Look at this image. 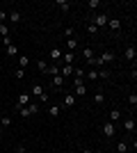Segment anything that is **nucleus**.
<instances>
[{
    "label": "nucleus",
    "instance_id": "1",
    "mask_svg": "<svg viewBox=\"0 0 137 153\" xmlns=\"http://www.w3.org/2000/svg\"><path fill=\"white\" fill-rule=\"evenodd\" d=\"M98 62H101V64H110V62H114V53H112V51H103L101 55H98Z\"/></svg>",
    "mask_w": 137,
    "mask_h": 153
},
{
    "label": "nucleus",
    "instance_id": "2",
    "mask_svg": "<svg viewBox=\"0 0 137 153\" xmlns=\"http://www.w3.org/2000/svg\"><path fill=\"white\" fill-rule=\"evenodd\" d=\"M32 96H34V98H41V96H46V89L41 87L39 82H34V85H32Z\"/></svg>",
    "mask_w": 137,
    "mask_h": 153
},
{
    "label": "nucleus",
    "instance_id": "3",
    "mask_svg": "<svg viewBox=\"0 0 137 153\" xmlns=\"http://www.w3.org/2000/svg\"><path fill=\"white\" fill-rule=\"evenodd\" d=\"M73 85H76V94H78V96H85L87 94V87H85L82 80H73Z\"/></svg>",
    "mask_w": 137,
    "mask_h": 153
},
{
    "label": "nucleus",
    "instance_id": "4",
    "mask_svg": "<svg viewBox=\"0 0 137 153\" xmlns=\"http://www.w3.org/2000/svg\"><path fill=\"white\" fill-rule=\"evenodd\" d=\"M107 21H110V19H107V14H98L96 19H94V25H96V27H101V25H107Z\"/></svg>",
    "mask_w": 137,
    "mask_h": 153
},
{
    "label": "nucleus",
    "instance_id": "5",
    "mask_svg": "<svg viewBox=\"0 0 137 153\" xmlns=\"http://www.w3.org/2000/svg\"><path fill=\"white\" fill-rule=\"evenodd\" d=\"M124 55H126V59H128V62H135V57H137V51H135V46H128Z\"/></svg>",
    "mask_w": 137,
    "mask_h": 153
},
{
    "label": "nucleus",
    "instance_id": "6",
    "mask_svg": "<svg viewBox=\"0 0 137 153\" xmlns=\"http://www.w3.org/2000/svg\"><path fill=\"white\" fill-rule=\"evenodd\" d=\"M25 105H30V94H21L16 101V108H25Z\"/></svg>",
    "mask_w": 137,
    "mask_h": 153
},
{
    "label": "nucleus",
    "instance_id": "7",
    "mask_svg": "<svg viewBox=\"0 0 137 153\" xmlns=\"http://www.w3.org/2000/svg\"><path fill=\"white\" fill-rule=\"evenodd\" d=\"M103 135H105V137H114V123H112V121H107L103 126Z\"/></svg>",
    "mask_w": 137,
    "mask_h": 153
},
{
    "label": "nucleus",
    "instance_id": "8",
    "mask_svg": "<svg viewBox=\"0 0 137 153\" xmlns=\"http://www.w3.org/2000/svg\"><path fill=\"white\" fill-rule=\"evenodd\" d=\"M107 27H110L112 32H119V30H121V21H119V19H110V21H107Z\"/></svg>",
    "mask_w": 137,
    "mask_h": 153
},
{
    "label": "nucleus",
    "instance_id": "9",
    "mask_svg": "<svg viewBox=\"0 0 137 153\" xmlns=\"http://www.w3.org/2000/svg\"><path fill=\"white\" fill-rule=\"evenodd\" d=\"M50 85L55 87V89H62V87H64V78H62V76H53Z\"/></svg>",
    "mask_w": 137,
    "mask_h": 153
},
{
    "label": "nucleus",
    "instance_id": "10",
    "mask_svg": "<svg viewBox=\"0 0 137 153\" xmlns=\"http://www.w3.org/2000/svg\"><path fill=\"white\" fill-rule=\"evenodd\" d=\"M62 105H64V108H73V105H76V96H73V94H66L64 101H62Z\"/></svg>",
    "mask_w": 137,
    "mask_h": 153
},
{
    "label": "nucleus",
    "instance_id": "11",
    "mask_svg": "<svg viewBox=\"0 0 137 153\" xmlns=\"http://www.w3.org/2000/svg\"><path fill=\"white\" fill-rule=\"evenodd\" d=\"M82 57H85L87 62L94 59V48H91V46H85V48H82Z\"/></svg>",
    "mask_w": 137,
    "mask_h": 153
},
{
    "label": "nucleus",
    "instance_id": "12",
    "mask_svg": "<svg viewBox=\"0 0 137 153\" xmlns=\"http://www.w3.org/2000/svg\"><path fill=\"white\" fill-rule=\"evenodd\" d=\"M62 59H64V64H71V66H73V62H76V53H62Z\"/></svg>",
    "mask_w": 137,
    "mask_h": 153
},
{
    "label": "nucleus",
    "instance_id": "13",
    "mask_svg": "<svg viewBox=\"0 0 137 153\" xmlns=\"http://www.w3.org/2000/svg\"><path fill=\"white\" fill-rule=\"evenodd\" d=\"M50 59H53V64H57V59H62V51L59 48H50Z\"/></svg>",
    "mask_w": 137,
    "mask_h": 153
},
{
    "label": "nucleus",
    "instance_id": "14",
    "mask_svg": "<svg viewBox=\"0 0 137 153\" xmlns=\"http://www.w3.org/2000/svg\"><path fill=\"white\" fill-rule=\"evenodd\" d=\"M124 128H126V133H135V119H126Z\"/></svg>",
    "mask_w": 137,
    "mask_h": 153
},
{
    "label": "nucleus",
    "instance_id": "15",
    "mask_svg": "<svg viewBox=\"0 0 137 153\" xmlns=\"http://www.w3.org/2000/svg\"><path fill=\"white\" fill-rule=\"evenodd\" d=\"M9 21H12V23H21V12L19 9H12V12H9Z\"/></svg>",
    "mask_w": 137,
    "mask_h": 153
},
{
    "label": "nucleus",
    "instance_id": "16",
    "mask_svg": "<svg viewBox=\"0 0 137 153\" xmlns=\"http://www.w3.org/2000/svg\"><path fill=\"white\" fill-rule=\"evenodd\" d=\"M85 78H87V80H98V71H96V69L85 71Z\"/></svg>",
    "mask_w": 137,
    "mask_h": 153
},
{
    "label": "nucleus",
    "instance_id": "17",
    "mask_svg": "<svg viewBox=\"0 0 137 153\" xmlns=\"http://www.w3.org/2000/svg\"><path fill=\"white\" fill-rule=\"evenodd\" d=\"M66 48H69V53H73V51H76V48H78V41H76V39H66Z\"/></svg>",
    "mask_w": 137,
    "mask_h": 153
},
{
    "label": "nucleus",
    "instance_id": "18",
    "mask_svg": "<svg viewBox=\"0 0 137 153\" xmlns=\"http://www.w3.org/2000/svg\"><path fill=\"white\" fill-rule=\"evenodd\" d=\"M73 76H76V80H82V82H85V69H73Z\"/></svg>",
    "mask_w": 137,
    "mask_h": 153
},
{
    "label": "nucleus",
    "instance_id": "19",
    "mask_svg": "<svg viewBox=\"0 0 137 153\" xmlns=\"http://www.w3.org/2000/svg\"><path fill=\"white\" fill-rule=\"evenodd\" d=\"M62 78H66V76H73V66L71 64H64V69H62V73H59Z\"/></svg>",
    "mask_w": 137,
    "mask_h": 153
},
{
    "label": "nucleus",
    "instance_id": "20",
    "mask_svg": "<svg viewBox=\"0 0 137 153\" xmlns=\"http://www.w3.org/2000/svg\"><path fill=\"white\" fill-rule=\"evenodd\" d=\"M119 119H121V112H119V110L114 108V110H112V112H110V121H112V123H117Z\"/></svg>",
    "mask_w": 137,
    "mask_h": 153
},
{
    "label": "nucleus",
    "instance_id": "21",
    "mask_svg": "<svg viewBox=\"0 0 137 153\" xmlns=\"http://www.w3.org/2000/svg\"><path fill=\"white\" fill-rule=\"evenodd\" d=\"M7 55H9V57H16V55H19V48H16L14 44H9L7 46Z\"/></svg>",
    "mask_w": 137,
    "mask_h": 153
},
{
    "label": "nucleus",
    "instance_id": "22",
    "mask_svg": "<svg viewBox=\"0 0 137 153\" xmlns=\"http://www.w3.org/2000/svg\"><path fill=\"white\" fill-rule=\"evenodd\" d=\"M46 73H50V76H59V66H57V64H50V66L46 69Z\"/></svg>",
    "mask_w": 137,
    "mask_h": 153
},
{
    "label": "nucleus",
    "instance_id": "23",
    "mask_svg": "<svg viewBox=\"0 0 137 153\" xmlns=\"http://www.w3.org/2000/svg\"><path fill=\"white\" fill-rule=\"evenodd\" d=\"M27 64H30V59H27V55H21V57H19V66H21V69H23V71H25V66H27Z\"/></svg>",
    "mask_w": 137,
    "mask_h": 153
},
{
    "label": "nucleus",
    "instance_id": "24",
    "mask_svg": "<svg viewBox=\"0 0 137 153\" xmlns=\"http://www.w3.org/2000/svg\"><path fill=\"white\" fill-rule=\"evenodd\" d=\"M117 153H128V144H126V142H119L117 144Z\"/></svg>",
    "mask_w": 137,
    "mask_h": 153
},
{
    "label": "nucleus",
    "instance_id": "25",
    "mask_svg": "<svg viewBox=\"0 0 137 153\" xmlns=\"http://www.w3.org/2000/svg\"><path fill=\"white\" fill-rule=\"evenodd\" d=\"M48 114H50V117H57L59 114V105H50V108H48Z\"/></svg>",
    "mask_w": 137,
    "mask_h": 153
},
{
    "label": "nucleus",
    "instance_id": "26",
    "mask_svg": "<svg viewBox=\"0 0 137 153\" xmlns=\"http://www.w3.org/2000/svg\"><path fill=\"white\" fill-rule=\"evenodd\" d=\"M57 7L62 12H69V2H66V0H57Z\"/></svg>",
    "mask_w": 137,
    "mask_h": 153
},
{
    "label": "nucleus",
    "instance_id": "27",
    "mask_svg": "<svg viewBox=\"0 0 137 153\" xmlns=\"http://www.w3.org/2000/svg\"><path fill=\"white\" fill-rule=\"evenodd\" d=\"M0 34H2V37H5V39L9 37V27H7L5 23H0Z\"/></svg>",
    "mask_w": 137,
    "mask_h": 153
},
{
    "label": "nucleus",
    "instance_id": "28",
    "mask_svg": "<svg viewBox=\"0 0 137 153\" xmlns=\"http://www.w3.org/2000/svg\"><path fill=\"white\" fill-rule=\"evenodd\" d=\"M37 69H39L41 73H46V69H48V64H46L44 59H39V62H37Z\"/></svg>",
    "mask_w": 137,
    "mask_h": 153
},
{
    "label": "nucleus",
    "instance_id": "29",
    "mask_svg": "<svg viewBox=\"0 0 137 153\" xmlns=\"http://www.w3.org/2000/svg\"><path fill=\"white\" fill-rule=\"evenodd\" d=\"M128 105H130V108H135V105H137V94H130V96H128Z\"/></svg>",
    "mask_w": 137,
    "mask_h": 153
},
{
    "label": "nucleus",
    "instance_id": "30",
    "mask_svg": "<svg viewBox=\"0 0 137 153\" xmlns=\"http://www.w3.org/2000/svg\"><path fill=\"white\" fill-rule=\"evenodd\" d=\"M27 110H30V114H37V112H39V105H37V103H30Z\"/></svg>",
    "mask_w": 137,
    "mask_h": 153
},
{
    "label": "nucleus",
    "instance_id": "31",
    "mask_svg": "<svg viewBox=\"0 0 137 153\" xmlns=\"http://www.w3.org/2000/svg\"><path fill=\"white\" fill-rule=\"evenodd\" d=\"M94 101H96L98 105H101V103H105V96L101 94V91H96V96H94Z\"/></svg>",
    "mask_w": 137,
    "mask_h": 153
},
{
    "label": "nucleus",
    "instance_id": "32",
    "mask_svg": "<svg viewBox=\"0 0 137 153\" xmlns=\"http://www.w3.org/2000/svg\"><path fill=\"white\" fill-rule=\"evenodd\" d=\"M0 123H2V126H9V123H12V119H9V117H0Z\"/></svg>",
    "mask_w": 137,
    "mask_h": 153
},
{
    "label": "nucleus",
    "instance_id": "33",
    "mask_svg": "<svg viewBox=\"0 0 137 153\" xmlns=\"http://www.w3.org/2000/svg\"><path fill=\"white\" fill-rule=\"evenodd\" d=\"M87 32H89V34H96V32H98V27L94 25V23H91V25H87Z\"/></svg>",
    "mask_w": 137,
    "mask_h": 153
},
{
    "label": "nucleus",
    "instance_id": "34",
    "mask_svg": "<svg viewBox=\"0 0 137 153\" xmlns=\"http://www.w3.org/2000/svg\"><path fill=\"white\" fill-rule=\"evenodd\" d=\"M64 34H66V39H71V37H73V27H66Z\"/></svg>",
    "mask_w": 137,
    "mask_h": 153
},
{
    "label": "nucleus",
    "instance_id": "35",
    "mask_svg": "<svg viewBox=\"0 0 137 153\" xmlns=\"http://www.w3.org/2000/svg\"><path fill=\"white\" fill-rule=\"evenodd\" d=\"M98 78H110V71H98Z\"/></svg>",
    "mask_w": 137,
    "mask_h": 153
},
{
    "label": "nucleus",
    "instance_id": "36",
    "mask_svg": "<svg viewBox=\"0 0 137 153\" xmlns=\"http://www.w3.org/2000/svg\"><path fill=\"white\" fill-rule=\"evenodd\" d=\"M12 153H25V151H23V146H19V149H14Z\"/></svg>",
    "mask_w": 137,
    "mask_h": 153
},
{
    "label": "nucleus",
    "instance_id": "37",
    "mask_svg": "<svg viewBox=\"0 0 137 153\" xmlns=\"http://www.w3.org/2000/svg\"><path fill=\"white\" fill-rule=\"evenodd\" d=\"M2 21H5V12H2V9H0V23H2Z\"/></svg>",
    "mask_w": 137,
    "mask_h": 153
},
{
    "label": "nucleus",
    "instance_id": "38",
    "mask_svg": "<svg viewBox=\"0 0 137 153\" xmlns=\"http://www.w3.org/2000/svg\"><path fill=\"white\" fill-rule=\"evenodd\" d=\"M82 153H91V151H89V149H85V151H82Z\"/></svg>",
    "mask_w": 137,
    "mask_h": 153
},
{
    "label": "nucleus",
    "instance_id": "39",
    "mask_svg": "<svg viewBox=\"0 0 137 153\" xmlns=\"http://www.w3.org/2000/svg\"><path fill=\"white\" fill-rule=\"evenodd\" d=\"M0 117H2V108H0Z\"/></svg>",
    "mask_w": 137,
    "mask_h": 153
},
{
    "label": "nucleus",
    "instance_id": "40",
    "mask_svg": "<svg viewBox=\"0 0 137 153\" xmlns=\"http://www.w3.org/2000/svg\"><path fill=\"white\" fill-rule=\"evenodd\" d=\"M0 142H2V137H0Z\"/></svg>",
    "mask_w": 137,
    "mask_h": 153
},
{
    "label": "nucleus",
    "instance_id": "41",
    "mask_svg": "<svg viewBox=\"0 0 137 153\" xmlns=\"http://www.w3.org/2000/svg\"><path fill=\"white\" fill-rule=\"evenodd\" d=\"M0 128H2V123H0Z\"/></svg>",
    "mask_w": 137,
    "mask_h": 153
},
{
    "label": "nucleus",
    "instance_id": "42",
    "mask_svg": "<svg viewBox=\"0 0 137 153\" xmlns=\"http://www.w3.org/2000/svg\"><path fill=\"white\" fill-rule=\"evenodd\" d=\"M128 153H133V151H128Z\"/></svg>",
    "mask_w": 137,
    "mask_h": 153
}]
</instances>
